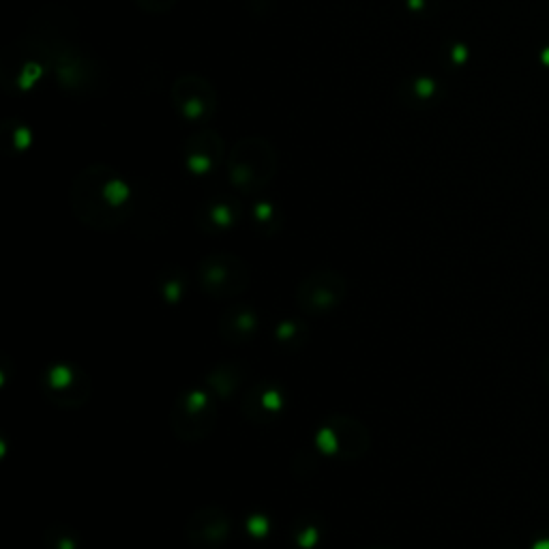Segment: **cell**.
Returning <instances> with one entry per match:
<instances>
[{"label": "cell", "mask_w": 549, "mask_h": 549, "mask_svg": "<svg viewBox=\"0 0 549 549\" xmlns=\"http://www.w3.org/2000/svg\"><path fill=\"white\" fill-rule=\"evenodd\" d=\"M217 423V404L208 389H187L178 395L170 412V425L176 438L197 442L212 433Z\"/></svg>", "instance_id": "1"}, {"label": "cell", "mask_w": 549, "mask_h": 549, "mask_svg": "<svg viewBox=\"0 0 549 549\" xmlns=\"http://www.w3.org/2000/svg\"><path fill=\"white\" fill-rule=\"evenodd\" d=\"M197 284L208 297L217 301H230L240 297L249 288L251 270L236 255L212 253L204 257L197 266Z\"/></svg>", "instance_id": "2"}, {"label": "cell", "mask_w": 549, "mask_h": 549, "mask_svg": "<svg viewBox=\"0 0 549 549\" xmlns=\"http://www.w3.org/2000/svg\"><path fill=\"white\" fill-rule=\"evenodd\" d=\"M348 282L344 274L331 268H318L297 286V305L305 316H324L344 303Z\"/></svg>", "instance_id": "3"}, {"label": "cell", "mask_w": 549, "mask_h": 549, "mask_svg": "<svg viewBox=\"0 0 549 549\" xmlns=\"http://www.w3.org/2000/svg\"><path fill=\"white\" fill-rule=\"evenodd\" d=\"M369 442L367 427L352 416H329L316 433V444L322 453L346 461L363 457Z\"/></svg>", "instance_id": "4"}, {"label": "cell", "mask_w": 549, "mask_h": 549, "mask_svg": "<svg viewBox=\"0 0 549 549\" xmlns=\"http://www.w3.org/2000/svg\"><path fill=\"white\" fill-rule=\"evenodd\" d=\"M41 391L46 399L58 408H80L88 401L91 382L80 367L69 363H58L43 371Z\"/></svg>", "instance_id": "5"}, {"label": "cell", "mask_w": 549, "mask_h": 549, "mask_svg": "<svg viewBox=\"0 0 549 549\" xmlns=\"http://www.w3.org/2000/svg\"><path fill=\"white\" fill-rule=\"evenodd\" d=\"M232 521L219 506H200L187 519L185 536L195 549H219L227 543Z\"/></svg>", "instance_id": "6"}, {"label": "cell", "mask_w": 549, "mask_h": 549, "mask_svg": "<svg viewBox=\"0 0 549 549\" xmlns=\"http://www.w3.org/2000/svg\"><path fill=\"white\" fill-rule=\"evenodd\" d=\"M288 408V393L279 384L262 382L245 391L240 412L253 423H274Z\"/></svg>", "instance_id": "7"}, {"label": "cell", "mask_w": 549, "mask_h": 549, "mask_svg": "<svg viewBox=\"0 0 549 549\" xmlns=\"http://www.w3.org/2000/svg\"><path fill=\"white\" fill-rule=\"evenodd\" d=\"M257 331V314L249 305H230L219 320V333L227 344H245Z\"/></svg>", "instance_id": "8"}, {"label": "cell", "mask_w": 549, "mask_h": 549, "mask_svg": "<svg viewBox=\"0 0 549 549\" xmlns=\"http://www.w3.org/2000/svg\"><path fill=\"white\" fill-rule=\"evenodd\" d=\"M327 534V523L316 513H303L292 523V538L303 549H314L322 543Z\"/></svg>", "instance_id": "9"}, {"label": "cell", "mask_w": 549, "mask_h": 549, "mask_svg": "<svg viewBox=\"0 0 549 549\" xmlns=\"http://www.w3.org/2000/svg\"><path fill=\"white\" fill-rule=\"evenodd\" d=\"M274 339H277L284 348L299 350L307 342V329H305L303 322L288 318V320H282L277 327H274Z\"/></svg>", "instance_id": "10"}, {"label": "cell", "mask_w": 549, "mask_h": 549, "mask_svg": "<svg viewBox=\"0 0 549 549\" xmlns=\"http://www.w3.org/2000/svg\"><path fill=\"white\" fill-rule=\"evenodd\" d=\"M157 290L159 294L168 301V303H178L183 301L185 292H187V279L183 277V274L178 270H168L165 274H159L157 277Z\"/></svg>", "instance_id": "11"}, {"label": "cell", "mask_w": 549, "mask_h": 549, "mask_svg": "<svg viewBox=\"0 0 549 549\" xmlns=\"http://www.w3.org/2000/svg\"><path fill=\"white\" fill-rule=\"evenodd\" d=\"M240 382V376L236 371V367H217L210 376H208V384H210V391L217 393L219 397H230L236 386Z\"/></svg>", "instance_id": "12"}, {"label": "cell", "mask_w": 549, "mask_h": 549, "mask_svg": "<svg viewBox=\"0 0 549 549\" xmlns=\"http://www.w3.org/2000/svg\"><path fill=\"white\" fill-rule=\"evenodd\" d=\"M46 545L48 549H80V538L71 528L54 523L46 530Z\"/></svg>", "instance_id": "13"}, {"label": "cell", "mask_w": 549, "mask_h": 549, "mask_svg": "<svg viewBox=\"0 0 549 549\" xmlns=\"http://www.w3.org/2000/svg\"><path fill=\"white\" fill-rule=\"evenodd\" d=\"M365 549H393L389 545H371V547H365Z\"/></svg>", "instance_id": "14"}]
</instances>
